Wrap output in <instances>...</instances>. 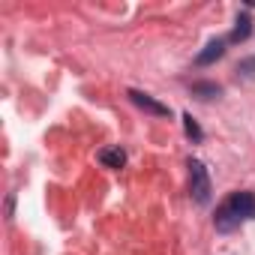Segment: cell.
<instances>
[{
	"label": "cell",
	"mask_w": 255,
	"mask_h": 255,
	"mask_svg": "<svg viewBox=\"0 0 255 255\" xmlns=\"http://www.w3.org/2000/svg\"><path fill=\"white\" fill-rule=\"evenodd\" d=\"M189 192L195 198V204H207L210 201V174L204 168V162L198 159H189Z\"/></svg>",
	"instance_id": "1"
},
{
	"label": "cell",
	"mask_w": 255,
	"mask_h": 255,
	"mask_svg": "<svg viewBox=\"0 0 255 255\" xmlns=\"http://www.w3.org/2000/svg\"><path fill=\"white\" fill-rule=\"evenodd\" d=\"M126 96H129V99H132L138 108H144L147 114H156V117H168V114H171V108H168V105H162V102H156L150 93H141V90H129Z\"/></svg>",
	"instance_id": "2"
},
{
	"label": "cell",
	"mask_w": 255,
	"mask_h": 255,
	"mask_svg": "<svg viewBox=\"0 0 255 255\" xmlns=\"http://www.w3.org/2000/svg\"><path fill=\"white\" fill-rule=\"evenodd\" d=\"M228 207L246 222V219H255V195L252 192H234L228 198Z\"/></svg>",
	"instance_id": "3"
},
{
	"label": "cell",
	"mask_w": 255,
	"mask_h": 255,
	"mask_svg": "<svg viewBox=\"0 0 255 255\" xmlns=\"http://www.w3.org/2000/svg\"><path fill=\"white\" fill-rule=\"evenodd\" d=\"M240 216L228 207V201L222 204V207H216V216H213V225H216V231H222V234H231V231H237L240 228Z\"/></svg>",
	"instance_id": "4"
},
{
	"label": "cell",
	"mask_w": 255,
	"mask_h": 255,
	"mask_svg": "<svg viewBox=\"0 0 255 255\" xmlns=\"http://www.w3.org/2000/svg\"><path fill=\"white\" fill-rule=\"evenodd\" d=\"M222 54H225V42H222V39H210V42L204 45V51H198L195 63H198V66H210V63H216Z\"/></svg>",
	"instance_id": "5"
},
{
	"label": "cell",
	"mask_w": 255,
	"mask_h": 255,
	"mask_svg": "<svg viewBox=\"0 0 255 255\" xmlns=\"http://www.w3.org/2000/svg\"><path fill=\"white\" fill-rule=\"evenodd\" d=\"M99 162L105 168H123L126 165V150L117 144V147H102L99 150Z\"/></svg>",
	"instance_id": "6"
},
{
	"label": "cell",
	"mask_w": 255,
	"mask_h": 255,
	"mask_svg": "<svg viewBox=\"0 0 255 255\" xmlns=\"http://www.w3.org/2000/svg\"><path fill=\"white\" fill-rule=\"evenodd\" d=\"M249 33H252V18L243 12V15H237V24L231 30V42H243V39H249Z\"/></svg>",
	"instance_id": "7"
},
{
	"label": "cell",
	"mask_w": 255,
	"mask_h": 255,
	"mask_svg": "<svg viewBox=\"0 0 255 255\" xmlns=\"http://www.w3.org/2000/svg\"><path fill=\"white\" fill-rule=\"evenodd\" d=\"M219 93H222V87L213 84V81H195L192 84V96H198V99H213Z\"/></svg>",
	"instance_id": "8"
},
{
	"label": "cell",
	"mask_w": 255,
	"mask_h": 255,
	"mask_svg": "<svg viewBox=\"0 0 255 255\" xmlns=\"http://www.w3.org/2000/svg\"><path fill=\"white\" fill-rule=\"evenodd\" d=\"M183 129H186V135L192 138V141H201L204 138V132H201V126L192 120V114H183Z\"/></svg>",
	"instance_id": "9"
},
{
	"label": "cell",
	"mask_w": 255,
	"mask_h": 255,
	"mask_svg": "<svg viewBox=\"0 0 255 255\" xmlns=\"http://www.w3.org/2000/svg\"><path fill=\"white\" fill-rule=\"evenodd\" d=\"M237 75H240V78H246V81H252V78H255V57L240 60V63H237Z\"/></svg>",
	"instance_id": "10"
}]
</instances>
